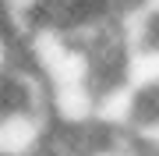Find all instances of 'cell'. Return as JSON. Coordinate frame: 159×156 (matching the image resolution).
Listing matches in <instances>:
<instances>
[{
    "instance_id": "obj_1",
    "label": "cell",
    "mask_w": 159,
    "mask_h": 156,
    "mask_svg": "<svg viewBox=\"0 0 159 156\" xmlns=\"http://www.w3.org/2000/svg\"><path fill=\"white\" fill-rule=\"evenodd\" d=\"M50 131H53L50 110L0 106V156H46Z\"/></svg>"
},
{
    "instance_id": "obj_2",
    "label": "cell",
    "mask_w": 159,
    "mask_h": 156,
    "mask_svg": "<svg viewBox=\"0 0 159 156\" xmlns=\"http://www.w3.org/2000/svg\"><path fill=\"white\" fill-rule=\"evenodd\" d=\"M102 131V142L92 156H148L142 145L134 142L131 131H113V128H99Z\"/></svg>"
}]
</instances>
